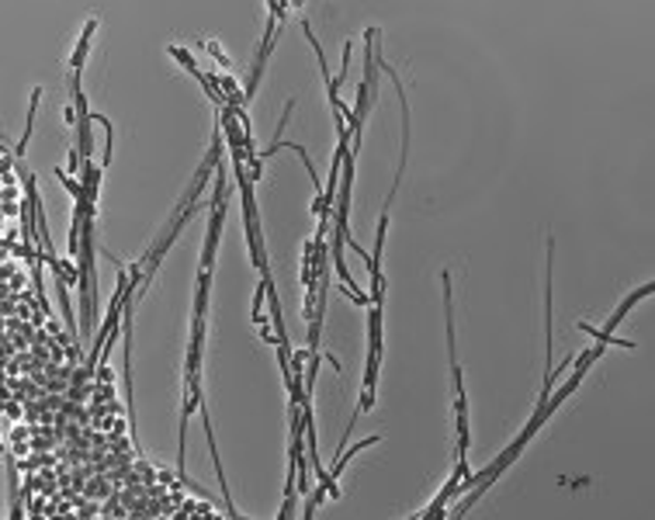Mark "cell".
Listing matches in <instances>:
<instances>
[{
	"instance_id": "1",
	"label": "cell",
	"mask_w": 655,
	"mask_h": 520,
	"mask_svg": "<svg viewBox=\"0 0 655 520\" xmlns=\"http://www.w3.org/2000/svg\"><path fill=\"white\" fill-rule=\"evenodd\" d=\"M226 219V174L219 166L216 174V192H212V216H208V236H205V254H202V278H198V299H195V323H205V305H208V285H212V267H216V246Z\"/></svg>"
},
{
	"instance_id": "2",
	"label": "cell",
	"mask_w": 655,
	"mask_h": 520,
	"mask_svg": "<svg viewBox=\"0 0 655 520\" xmlns=\"http://www.w3.org/2000/svg\"><path fill=\"white\" fill-rule=\"evenodd\" d=\"M440 296H444V323H448V358H451L455 416H458V448H455V454H464V451H469V406H464V385H461L458 347H455V302H451V270H440Z\"/></svg>"
},
{
	"instance_id": "3",
	"label": "cell",
	"mask_w": 655,
	"mask_h": 520,
	"mask_svg": "<svg viewBox=\"0 0 655 520\" xmlns=\"http://www.w3.org/2000/svg\"><path fill=\"white\" fill-rule=\"evenodd\" d=\"M652 288H655V285H642L639 291H631V296H628V299L618 305L614 316L607 320V330H597V326H589V323H579V330H583V333H589V337H594L597 344H604V347H607V344H618V347H635L631 340H618V337H614V326H618V323H621V320L628 316V312L635 309L642 299H648V296H652Z\"/></svg>"
},
{
	"instance_id": "4",
	"label": "cell",
	"mask_w": 655,
	"mask_h": 520,
	"mask_svg": "<svg viewBox=\"0 0 655 520\" xmlns=\"http://www.w3.org/2000/svg\"><path fill=\"white\" fill-rule=\"evenodd\" d=\"M205 49H208V53H212V56H216V59L222 62V67H232V62H229V59L222 56V49L216 46V42H205Z\"/></svg>"
}]
</instances>
